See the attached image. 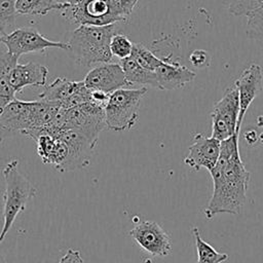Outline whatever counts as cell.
I'll return each mask as SVG.
<instances>
[{
	"mask_svg": "<svg viewBox=\"0 0 263 263\" xmlns=\"http://www.w3.org/2000/svg\"><path fill=\"white\" fill-rule=\"evenodd\" d=\"M83 81L88 89L102 91L107 95H111L117 89L130 86L126 81L120 64L111 62L95 66L85 75Z\"/></svg>",
	"mask_w": 263,
	"mask_h": 263,
	"instance_id": "7c38bea8",
	"label": "cell"
},
{
	"mask_svg": "<svg viewBox=\"0 0 263 263\" xmlns=\"http://www.w3.org/2000/svg\"><path fill=\"white\" fill-rule=\"evenodd\" d=\"M263 5V0H227L230 14L235 16H248Z\"/></svg>",
	"mask_w": 263,
	"mask_h": 263,
	"instance_id": "484cf974",
	"label": "cell"
},
{
	"mask_svg": "<svg viewBox=\"0 0 263 263\" xmlns=\"http://www.w3.org/2000/svg\"><path fill=\"white\" fill-rule=\"evenodd\" d=\"M158 88L172 90L183 87L185 84L191 82L196 73L189 68L171 62H162V64L154 71Z\"/></svg>",
	"mask_w": 263,
	"mask_h": 263,
	"instance_id": "e0dca14e",
	"label": "cell"
},
{
	"mask_svg": "<svg viewBox=\"0 0 263 263\" xmlns=\"http://www.w3.org/2000/svg\"><path fill=\"white\" fill-rule=\"evenodd\" d=\"M67 21L79 26H108L116 24L109 0H83L78 4H65L60 11Z\"/></svg>",
	"mask_w": 263,
	"mask_h": 263,
	"instance_id": "ba28073f",
	"label": "cell"
},
{
	"mask_svg": "<svg viewBox=\"0 0 263 263\" xmlns=\"http://www.w3.org/2000/svg\"><path fill=\"white\" fill-rule=\"evenodd\" d=\"M60 108L39 100L26 102L15 99L0 112V142L16 133L32 138L51 124Z\"/></svg>",
	"mask_w": 263,
	"mask_h": 263,
	"instance_id": "7a4b0ae2",
	"label": "cell"
},
{
	"mask_svg": "<svg viewBox=\"0 0 263 263\" xmlns=\"http://www.w3.org/2000/svg\"><path fill=\"white\" fill-rule=\"evenodd\" d=\"M105 128V110L101 106L86 103L65 109L63 129H75L98 141L100 133Z\"/></svg>",
	"mask_w": 263,
	"mask_h": 263,
	"instance_id": "9c48e42d",
	"label": "cell"
},
{
	"mask_svg": "<svg viewBox=\"0 0 263 263\" xmlns=\"http://www.w3.org/2000/svg\"><path fill=\"white\" fill-rule=\"evenodd\" d=\"M133 47H134V43L124 34L116 33L111 38V42H110L111 53L120 60L129 58L132 55Z\"/></svg>",
	"mask_w": 263,
	"mask_h": 263,
	"instance_id": "d4e9b609",
	"label": "cell"
},
{
	"mask_svg": "<svg viewBox=\"0 0 263 263\" xmlns=\"http://www.w3.org/2000/svg\"><path fill=\"white\" fill-rule=\"evenodd\" d=\"M238 115L239 99L233 83L225 89L222 98L213 107L211 113L212 137L222 142L238 134L236 132Z\"/></svg>",
	"mask_w": 263,
	"mask_h": 263,
	"instance_id": "52a82bcc",
	"label": "cell"
},
{
	"mask_svg": "<svg viewBox=\"0 0 263 263\" xmlns=\"http://www.w3.org/2000/svg\"><path fill=\"white\" fill-rule=\"evenodd\" d=\"M139 0H109L117 22H127Z\"/></svg>",
	"mask_w": 263,
	"mask_h": 263,
	"instance_id": "83f0119b",
	"label": "cell"
},
{
	"mask_svg": "<svg viewBox=\"0 0 263 263\" xmlns=\"http://www.w3.org/2000/svg\"><path fill=\"white\" fill-rule=\"evenodd\" d=\"M65 4L62 0H15V10L23 15H45L51 10L61 11Z\"/></svg>",
	"mask_w": 263,
	"mask_h": 263,
	"instance_id": "44dd1931",
	"label": "cell"
},
{
	"mask_svg": "<svg viewBox=\"0 0 263 263\" xmlns=\"http://www.w3.org/2000/svg\"><path fill=\"white\" fill-rule=\"evenodd\" d=\"M68 146V157L62 172L74 171L88 165L98 141L75 129H61L57 135Z\"/></svg>",
	"mask_w": 263,
	"mask_h": 263,
	"instance_id": "8fae6325",
	"label": "cell"
},
{
	"mask_svg": "<svg viewBox=\"0 0 263 263\" xmlns=\"http://www.w3.org/2000/svg\"><path fill=\"white\" fill-rule=\"evenodd\" d=\"M0 43L4 44L8 53L16 58L28 53L44 52L47 48L70 49L68 42L49 40L37 29L31 27H22L12 30L2 37Z\"/></svg>",
	"mask_w": 263,
	"mask_h": 263,
	"instance_id": "8992f818",
	"label": "cell"
},
{
	"mask_svg": "<svg viewBox=\"0 0 263 263\" xmlns=\"http://www.w3.org/2000/svg\"><path fill=\"white\" fill-rule=\"evenodd\" d=\"M5 182L3 226L0 232V243L5 238L7 232L13 225L18 214L25 211L28 201L37 193L32 183L20 172L18 160L11 159L2 170Z\"/></svg>",
	"mask_w": 263,
	"mask_h": 263,
	"instance_id": "277c9868",
	"label": "cell"
},
{
	"mask_svg": "<svg viewBox=\"0 0 263 263\" xmlns=\"http://www.w3.org/2000/svg\"><path fill=\"white\" fill-rule=\"evenodd\" d=\"M262 69L257 64H251L249 67H247L234 81L239 99V115L236 128L238 134L243 121V117L250 105L262 90Z\"/></svg>",
	"mask_w": 263,
	"mask_h": 263,
	"instance_id": "4fadbf2b",
	"label": "cell"
},
{
	"mask_svg": "<svg viewBox=\"0 0 263 263\" xmlns=\"http://www.w3.org/2000/svg\"><path fill=\"white\" fill-rule=\"evenodd\" d=\"M117 33L116 24L108 26H79L68 42L75 62L83 67L110 63L111 38Z\"/></svg>",
	"mask_w": 263,
	"mask_h": 263,
	"instance_id": "3957f363",
	"label": "cell"
},
{
	"mask_svg": "<svg viewBox=\"0 0 263 263\" xmlns=\"http://www.w3.org/2000/svg\"><path fill=\"white\" fill-rule=\"evenodd\" d=\"M36 142L37 154L44 163L51 164L55 170L62 172L68 157V146L59 136L39 130L32 138Z\"/></svg>",
	"mask_w": 263,
	"mask_h": 263,
	"instance_id": "9a60e30c",
	"label": "cell"
},
{
	"mask_svg": "<svg viewBox=\"0 0 263 263\" xmlns=\"http://www.w3.org/2000/svg\"><path fill=\"white\" fill-rule=\"evenodd\" d=\"M48 68L33 62L16 64L10 73V84L16 92L28 86H43L46 83Z\"/></svg>",
	"mask_w": 263,
	"mask_h": 263,
	"instance_id": "ac0fdd59",
	"label": "cell"
},
{
	"mask_svg": "<svg viewBox=\"0 0 263 263\" xmlns=\"http://www.w3.org/2000/svg\"><path fill=\"white\" fill-rule=\"evenodd\" d=\"M139 65L149 71H155L161 64L162 60L157 58L146 45L143 43H134L132 55Z\"/></svg>",
	"mask_w": 263,
	"mask_h": 263,
	"instance_id": "603a6c76",
	"label": "cell"
},
{
	"mask_svg": "<svg viewBox=\"0 0 263 263\" xmlns=\"http://www.w3.org/2000/svg\"><path fill=\"white\" fill-rule=\"evenodd\" d=\"M257 126L262 128V133L259 134V143L263 144V115H259L257 117Z\"/></svg>",
	"mask_w": 263,
	"mask_h": 263,
	"instance_id": "1f68e13d",
	"label": "cell"
},
{
	"mask_svg": "<svg viewBox=\"0 0 263 263\" xmlns=\"http://www.w3.org/2000/svg\"><path fill=\"white\" fill-rule=\"evenodd\" d=\"M247 17V35L250 38L263 41V9L259 8L250 13Z\"/></svg>",
	"mask_w": 263,
	"mask_h": 263,
	"instance_id": "4316f807",
	"label": "cell"
},
{
	"mask_svg": "<svg viewBox=\"0 0 263 263\" xmlns=\"http://www.w3.org/2000/svg\"><path fill=\"white\" fill-rule=\"evenodd\" d=\"M184 158L185 164L195 171L205 168L210 172L219 159L221 142L212 136L205 137L202 134H196Z\"/></svg>",
	"mask_w": 263,
	"mask_h": 263,
	"instance_id": "5bb4252c",
	"label": "cell"
},
{
	"mask_svg": "<svg viewBox=\"0 0 263 263\" xmlns=\"http://www.w3.org/2000/svg\"><path fill=\"white\" fill-rule=\"evenodd\" d=\"M243 138L249 145H256L259 142V134L256 129L253 128L247 130L243 135Z\"/></svg>",
	"mask_w": 263,
	"mask_h": 263,
	"instance_id": "4dcf8cb0",
	"label": "cell"
},
{
	"mask_svg": "<svg viewBox=\"0 0 263 263\" xmlns=\"http://www.w3.org/2000/svg\"><path fill=\"white\" fill-rule=\"evenodd\" d=\"M64 3H67V4H71V5H74V4H78L80 3L81 1L83 0H62Z\"/></svg>",
	"mask_w": 263,
	"mask_h": 263,
	"instance_id": "d6a6232c",
	"label": "cell"
},
{
	"mask_svg": "<svg viewBox=\"0 0 263 263\" xmlns=\"http://www.w3.org/2000/svg\"><path fill=\"white\" fill-rule=\"evenodd\" d=\"M146 92V86L124 87L112 92L104 109L106 127L114 132L132 129L138 122L141 101Z\"/></svg>",
	"mask_w": 263,
	"mask_h": 263,
	"instance_id": "5b68a950",
	"label": "cell"
},
{
	"mask_svg": "<svg viewBox=\"0 0 263 263\" xmlns=\"http://www.w3.org/2000/svg\"><path fill=\"white\" fill-rule=\"evenodd\" d=\"M18 58L7 51L0 53V112L16 99V91L10 84V73L17 64Z\"/></svg>",
	"mask_w": 263,
	"mask_h": 263,
	"instance_id": "d6986e66",
	"label": "cell"
},
{
	"mask_svg": "<svg viewBox=\"0 0 263 263\" xmlns=\"http://www.w3.org/2000/svg\"><path fill=\"white\" fill-rule=\"evenodd\" d=\"M238 139L239 135L235 134L221 142L219 159L210 171L213 194L204 209L208 219L223 213L239 214L246 204L250 173L240 158Z\"/></svg>",
	"mask_w": 263,
	"mask_h": 263,
	"instance_id": "6da1fadb",
	"label": "cell"
},
{
	"mask_svg": "<svg viewBox=\"0 0 263 263\" xmlns=\"http://www.w3.org/2000/svg\"><path fill=\"white\" fill-rule=\"evenodd\" d=\"M189 61L195 68H203L205 66H209L210 57L205 50L195 49L191 52L189 57Z\"/></svg>",
	"mask_w": 263,
	"mask_h": 263,
	"instance_id": "f1b7e54d",
	"label": "cell"
},
{
	"mask_svg": "<svg viewBox=\"0 0 263 263\" xmlns=\"http://www.w3.org/2000/svg\"><path fill=\"white\" fill-rule=\"evenodd\" d=\"M0 263H6V261H5V258L1 255V253H0Z\"/></svg>",
	"mask_w": 263,
	"mask_h": 263,
	"instance_id": "836d02e7",
	"label": "cell"
},
{
	"mask_svg": "<svg viewBox=\"0 0 263 263\" xmlns=\"http://www.w3.org/2000/svg\"><path fill=\"white\" fill-rule=\"evenodd\" d=\"M192 234L195 239V247L197 252L196 263H223L228 259L227 254L217 252L210 243L201 238L197 227L192 228Z\"/></svg>",
	"mask_w": 263,
	"mask_h": 263,
	"instance_id": "7402d4cb",
	"label": "cell"
},
{
	"mask_svg": "<svg viewBox=\"0 0 263 263\" xmlns=\"http://www.w3.org/2000/svg\"><path fill=\"white\" fill-rule=\"evenodd\" d=\"M130 237L144 251L152 256L165 257L171 254L173 245L168 234L153 221H143L129 231Z\"/></svg>",
	"mask_w": 263,
	"mask_h": 263,
	"instance_id": "30bf717a",
	"label": "cell"
},
{
	"mask_svg": "<svg viewBox=\"0 0 263 263\" xmlns=\"http://www.w3.org/2000/svg\"><path fill=\"white\" fill-rule=\"evenodd\" d=\"M85 86L84 81H72L65 77L55 78L38 95V100L67 109L71 99Z\"/></svg>",
	"mask_w": 263,
	"mask_h": 263,
	"instance_id": "2e32d148",
	"label": "cell"
},
{
	"mask_svg": "<svg viewBox=\"0 0 263 263\" xmlns=\"http://www.w3.org/2000/svg\"><path fill=\"white\" fill-rule=\"evenodd\" d=\"M59 263H85L80 255V252L77 250L69 249L66 254L60 259Z\"/></svg>",
	"mask_w": 263,
	"mask_h": 263,
	"instance_id": "f546056e",
	"label": "cell"
},
{
	"mask_svg": "<svg viewBox=\"0 0 263 263\" xmlns=\"http://www.w3.org/2000/svg\"><path fill=\"white\" fill-rule=\"evenodd\" d=\"M120 66L124 72L126 81L130 86L134 84H141L143 86L148 85L158 88L155 73L143 68L132 57L121 60Z\"/></svg>",
	"mask_w": 263,
	"mask_h": 263,
	"instance_id": "ffe728a7",
	"label": "cell"
},
{
	"mask_svg": "<svg viewBox=\"0 0 263 263\" xmlns=\"http://www.w3.org/2000/svg\"><path fill=\"white\" fill-rule=\"evenodd\" d=\"M16 14L15 0H0V40L14 26Z\"/></svg>",
	"mask_w": 263,
	"mask_h": 263,
	"instance_id": "cb8c5ba5",
	"label": "cell"
}]
</instances>
